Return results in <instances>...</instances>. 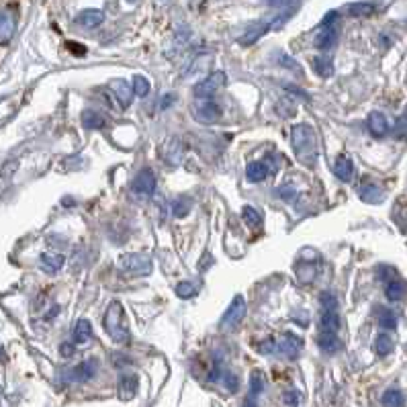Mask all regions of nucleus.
<instances>
[{
    "instance_id": "f704fd0d",
    "label": "nucleus",
    "mask_w": 407,
    "mask_h": 407,
    "mask_svg": "<svg viewBox=\"0 0 407 407\" xmlns=\"http://www.w3.org/2000/svg\"><path fill=\"white\" fill-rule=\"evenodd\" d=\"M194 293H196V287H194L193 283H180L176 287V295L180 299H191V297H194Z\"/></svg>"
},
{
    "instance_id": "412c9836",
    "label": "nucleus",
    "mask_w": 407,
    "mask_h": 407,
    "mask_svg": "<svg viewBox=\"0 0 407 407\" xmlns=\"http://www.w3.org/2000/svg\"><path fill=\"white\" fill-rule=\"evenodd\" d=\"M105 20V13L102 11H84L76 17L78 25L86 27V29H95Z\"/></svg>"
},
{
    "instance_id": "2f4dec72",
    "label": "nucleus",
    "mask_w": 407,
    "mask_h": 407,
    "mask_svg": "<svg viewBox=\"0 0 407 407\" xmlns=\"http://www.w3.org/2000/svg\"><path fill=\"white\" fill-rule=\"evenodd\" d=\"M129 86H131V93H134L136 97H148V95H150V82L143 76H134Z\"/></svg>"
},
{
    "instance_id": "7c9ffc66",
    "label": "nucleus",
    "mask_w": 407,
    "mask_h": 407,
    "mask_svg": "<svg viewBox=\"0 0 407 407\" xmlns=\"http://www.w3.org/2000/svg\"><path fill=\"white\" fill-rule=\"evenodd\" d=\"M264 387H266V379H264L262 370H254L252 377H250V395H252L250 399L258 397L264 391Z\"/></svg>"
},
{
    "instance_id": "473e14b6",
    "label": "nucleus",
    "mask_w": 407,
    "mask_h": 407,
    "mask_svg": "<svg viewBox=\"0 0 407 407\" xmlns=\"http://www.w3.org/2000/svg\"><path fill=\"white\" fill-rule=\"evenodd\" d=\"M242 219L248 223V228H258L262 223V215L258 213L254 207H244L242 209Z\"/></svg>"
},
{
    "instance_id": "4468645a",
    "label": "nucleus",
    "mask_w": 407,
    "mask_h": 407,
    "mask_svg": "<svg viewBox=\"0 0 407 407\" xmlns=\"http://www.w3.org/2000/svg\"><path fill=\"white\" fill-rule=\"evenodd\" d=\"M367 125H369L370 134L374 137H385L389 134V123L387 117L379 111H372L369 113V119H367Z\"/></svg>"
},
{
    "instance_id": "f03ea898",
    "label": "nucleus",
    "mask_w": 407,
    "mask_h": 407,
    "mask_svg": "<svg viewBox=\"0 0 407 407\" xmlns=\"http://www.w3.org/2000/svg\"><path fill=\"white\" fill-rule=\"evenodd\" d=\"M105 331L109 334V338L117 342V344H129L131 342V334L125 324V315H123V307L121 303L113 301L109 305V309L105 313Z\"/></svg>"
},
{
    "instance_id": "b1692460",
    "label": "nucleus",
    "mask_w": 407,
    "mask_h": 407,
    "mask_svg": "<svg viewBox=\"0 0 407 407\" xmlns=\"http://www.w3.org/2000/svg\"><path fill=\"white\" fill-rule=\"evenodd\" d=\"M93 338V326L88 319H78L74 326V342L76 344H86Z\"/></svg>"
},
{
    "instance_id": "39448f33",
    "label": "nucleus",
    "mask_w": 407,
    "mask_h": 407,
    "mask_svg": "<svg viewBox=\"0 0 407 407\" xmlns=\"http://www.w3.org/2000/svg\"><path fill=\"white\" fill-rule=\"evenodd\" d=\"M121 266L137 276H146L152 272V260L143 254H125L121 258Z\"/></svg>"
},
{
    "instance_id": "ea45409f",
    "label": "nucleus",
    "mask_w": 407,
    "mask_h": 407,
    "mask_svg": "<svg viewBox=\"0 0 407 407\" xmlns=\"http://www.w3.org/2000/svg\"><path fill=\"white\" fill-rule=\"evenodd\" d=\"M395 137H397V139H403V137H406V115H403V113L397 117V123H395Z\"/></svg>"
},
{
    "instance_id": "c9c22d12",
    "label": "nucleus",
    "mask_w": 407,
    "mask_h": 407,
    "mask_svg": "<svg viewBox=\"0 0 407 407\" xmlns=\"http://www.w3.org/2000/svg\"><path fill=\"white\" fill-rule=\"evenodd\" d=\"M377 274H379V281H383V283H389V281H393V278L399 276V272L395 271L393 266H379Z\"/></svg>"
},
{
    "instance_id": "c756f323",
    "label": "nucleus",
    "mask_w": 407,
    "mask_h": 407,
    "mask_svg": "<svg viewBox=\"0 0 407 407\" xmlns=\"http://www.w3.org/2000/svg\"><path fill=\"white\" fill-rule=\"evenodd\" d=\"M374 350H377V354H379V356H389V354L395 350V342H393V338L387 336V334H381V336L374 340Z\"/></svg>"
},
{
    "instance_id": "a19ab883",
    "label": "nucleus",
    "mask_w": 407,
    "mask_h": 407,
    "mask_svg": "<svg viewBox=\"0 0 407 407\" xmlns=\"http://www.w3.org/2000/svg\"><path fill=\"white\" fill-rule=\"evenodd\" d=\"M322 303H324V309H336V307H338L336 297L330 295V293H324V295H322Z\"/></svg>"
},
{
    "instance_id": "4be33fe9",
    "label": "nucleus",
    "mask_w": 407,
    "mask_h": 407,
    "mask_svg": "<svg viewBox=\"0 0 407 407\" xmlns=\"http://www.w3.org/2000/svg\"><path fill=\"white\" fill-rule=\"evenodd\" d=\"M360 199L365 201V203H381L383 199H385V191L383 189H379L377 184H372V182H367V184H362L360 187Z\"/></svg>"
},
{
    "instance_id": "a211bd4d",
    "label": "nucleus",
    "mask_w": 407,
    "mask_h": 407,
    "mask_svg": "<svg viewBox=\"0 0 407 407\" xmlns=\"http://www.w3.org/2000/svg\"><path fill=\"white\" fill-rule=\"evenodd\" d=\"M317 346L324 350V352H328V354H334V352H338V350L342 348V342H340V338H338L336 334L319 331V336H317Z\"/></svg>"
},
{
    "instance_id": "aec40b11",
    "label": "nucleus",
    "mask_w": 407,
    "mask_h": 407,
    "mask_svg": "<svg viewBox=\"0 0 407 407\" xmlns=\"http://www.w3.org/2000/svg\"><path fill=\"white\" fill-rule=\"evenodd\" d=\"M137 393V377L136 374H123L121 381H119V395L121 399H131L136 397Z\"/></svg>"
},
{
    "instance_id": "bb28decb",
    "label": "nucleus",
    "mask_w": 407,
    "mask_h": 407,
    "mask_svg": "<svg viewBox=\"0 0 407 407\" xmlns=\"http://www.w3.org/2000/svg\"><path fill=\"white\" fill-rule=\"evenodd\" d=\"M377 319H379V326L385 328V330H395L397 328V315H395V311L389 309V307H379Z\"/></svg>"
},
{
    "instance_id": "4c0bfd02",
    "label": "nucleus",
    "mask_w": 407,
    "mask_h": 407,
    "mask_svg": "<svg viewBox=\"0 0 407 407\" xmlns=\"http://www.w3.org/2000/svg\"><path fill=\"white\" fill-rule=\"evenodd\" d=\"M256 350H258L260 354H272V352H276V342H274L272 338H266V340H262V342L256 344Z\"/></svg>"
},
{
    "instance_id": "5701e85b",
    "label": "nucleus",
    "mask_w": 407,
    "mask_h": 407,
    "mask_svg": "<svg viewBox=\"0 0 407 407\" xmlns=\"http://www.w3.org/2000/svg\"><path fill=\"white\" fill-rule=\"evenodd\" d=\"M381 403H383V407H403L406 406V395L401 389L391 387L383 393Z\"/></svg>"
},
{
    "instance_id": "a18cd8bd",
    "label": "nucleus",
    "mask_w": 407,
    "mask_h": 407,
    "mask_svg": "<svg viewBox=\"0 0 407 407\" xmlns=\"http://www.w3.org/2000/svg\"><path fill=\"white\" fill-rule=\"evenodd\" d=\"M209 264H211V256H209V254H205V258H203V262H201V271H205Z\"/></svg>"
},
{
    "instance_id": "e433bc0d",
    "label": "nucleus",
    "mask_w": 407,
    "mask_h": 407,
    "mask_svg": "<svg viewBox=\"0 0 407 407\" xmlns=\"http://www.w3.org/2000/svg\"><path fill=\"white\" fill-rule=\"evenodd\" d=\"M223 385H225V389H228L230 393H235V391L240 389V379H237V374H233V372H223Z\"/></svg>"
},
{
    "instance_id": "49530a36",
    "label": "nucleus",
    "mask_w": 407,
    "mask_h": 407,
    "mask_svg": "<svg viewBox=\"0 0 407 407\" xmlns=\"http://www.w3.org/2000/svg\"><path fill=\"white\" fill-rule=\"evenodd\" d=\"M242 407H258V406L254 403V399H248V401H246V403H244V406H242Z\"/></svg>"
},
{
    "instance_id": "cd10ccee",
    "label": "nucleus",
    "mask_w": 407,
    "mask_h": 407,
    "mask_svg": "<svg viewBox=\"0 0 407 407\" xmlns=\"http://www.w3.org/2000/svg\"><path fill=\"white\" fill-rule=\"evenodd\" d=\"M266 175H269V168L262 162H250L248 168H246V176H248L250 182H262L266 178Z\"/></svg>"
},
{
    "instance_id": "2eb2a0df",
    "label": "nucleus",
    "mask_w": 407,
    "mask_h": 407,
    "mask_svg": "<svg viewBox=\"0 0 407 407\" xmlns=\"http://www.w3.org/2000/svg\"><path fill=\"white\" fill-rule=\"evenodd\" d=\"M385 295H387L389 301H393V303L403 301L406 299V281L401 276H397V278L385 283Z\"/></svg>"
},
{
    "instance_id": "9b49d317",
    "label": "nucleus",
    "mask_w": 407,
    "mask_h": 407,
    "mask_svg": "<svg viewBox=\"0 0 407 407\" xmlns=\"http://www.w3.org/2000/svg\"><path fill=\"white\" fill-rule=\"evenodd\" d=\"M336 43H338V31H336V27H324V25H319V29H317V33H315V45H317V49L326 52V49H331Z\"/></svg>"
},
{
    "instance_id": "f8f14e48",
    "label": "nucleus",
    "mask_w": 407,
    "mask_h": 407,
    "mask_svg": "<svg viewBox=\"0 0 407 407\" xmlns=\"http://www.w3.org/2000/svg\"><path fill=\"white\" fill-rule=\"evenodd\" d=\"M194 117H196L199 121H203V123H213V121H217V119L221 117V107L215 105L213 100H203V102L196 107Z\"/></svg>"
},
{
    "instance_id": "72a5a7b5",
    "label": "nucleus",
    "mask_w": 407,
    "mask_h": 407,
    "mask_svg": "<svg viewBox=\"0 0 407 407\" xmlns=\"http://www.w3.org/2000/svg\"><path fill=\"white\" fill-rule=\"evenodd\" d=\"M191 199H176L175 205H172V211H175L176 217H184V215H189V211H191Z\"/></svg>"
},
{
    "instance_id": "1a4fd4ad",
    "label": "nucleus",
    "mask_w": 407,
    "mask_h": 407,
    "mask_svg": "<svg viewBox=\"0 0 407 407\" xmlns=\"http://www.w3.org/2000/svg\"><path fill=\"white\" fill-rule=\"evenodd\" d=\"M276 350H278L283 356H287L289 360H293V358H297V354L303 350V340H301L299 336L291 334V331H287V334H283L281 340L276 342Z\"/></svg>"
},
{
    "instance_id": "a878e982",
    "label": "nucleus",
    "mask_w": 407,
    "mask_h": 407,
    "mask_svg": "<svg viewBox=\"0 0 407 407\" xmlns=\"http://www.w3.org/2000/svg\"><path fill=\"white\" fill-rule=\"evenodd\" d=\"M82 125L86 127V129H102L105 125H107V121H105V117L97 113V111H84L82 113Z\"/></svg>"
},
{
    "instance_id": "79ce46f5",
    "label": "nucleus",
    "mask_w": 407,
    "mask_h": 407,
    "mask_svg": "<svg viewBox=\"0 0 407 407\" xmlns=\"http://www.w3.org/2000/svg\"><path fill=\"white\" fill-rule=\"evenodd\" d=\"M66 47H68L70 52H74V54H78V56H84V54H86V49H78V47H82L80 43H72V41H70V43H68Z\"/></svg>"
},
{
    "instance_id": "ddd939ff",
    "label": "nucleus",
    "mask_w": 407,
    "mask_h": 407,
    "mask_svg": "<svg viewBox=\"0 0 407 407\" xmlns=\"http://www.w3.org/2000/svg\"><path fill=\"white\" fill-rule=\"evenodd\" d=\"M109 88L115 93V98L119 100V105L123 109H127L131 105V98H134V93H131V86L125 82V80H111L109 82Z\"/></svg>"
},
{
    "instance_id": "37998d69",
    "label": "nucleus",
    "mask_w": 407,
    "mask_h": 407,
    "mask_svg": "<svg viewBox=\"0 0 407 407\" xmlns=\"http://www.w3.org/2000/svg\"><path fill=\"white\" fill-rule=\"evenodd\" d=\"M287 90H289V93H293V95H299V97L303 98V100H309V97H307V93H303L301 88H295V86H287Z\"/></svg>"
},
{
    "instance_id": "f257e3e1",
    "label": "nucleus",
    "mask_w": 407,
    "mask_h": 407,
    "mask_svg": "<svg viewBox=\"0 0 407 407\" xmlns=\"http://www.w3.org/2000/svg\"><path fill=\"white\" fill-rule=\"evenodd\" d=\"M291 141L295 154L303 164H307V166L315 164V160H317V137H315V131L311 129L309 125H305V123L295 125L291 131Z\"/></svg>"
},
{
    "instance_id": "f3484780",
    "label": "nucleus",
    "mask_w": 407,
    "mask_h": 407,
    "mask_svg": "<svg viewBox=\"0 0 407 407\" xmlns=\"http://www.w3.org/2000/svg\"><path fill=\"white\" fill-rule=\"evenodd\" d=\"M334 175L338 176L342 182H350V180H352V176H354V164H352V160H350L348 155L342 154L336 160V164H334Z\"/></svg>"
},
{
    "instance_id": "6e6552de",
    "label": "nucleus",
    "mask_w": 407,
    "mask_h": 407,
    "mask_svg": "<svg viewBox=\"0 0 407 407\" xmlns=\"http://www.w3.org/2000/svg\"><path fill=\"white\" fill-rule=\"evenodd\" d=\"M17 31V15L13 8L0 11V45H8Z\"/></svg>"
},
{
    "instance_id": "58836bf2",
    "label": "nucleus",
    "mask_w": 407,
    "mask_h": 407,
    "mask_svg": "<svg viewBox=\"0 0 407 407\" xmlns=\"http://www.w3.org/2000/svg\"><path fill=\"white\" fill-rule=\"evenodd\" d=\"M301 399H303V397H301V393H299V391H295V389H291V391H287V393H285V403H287V406L297 407L299 403H301Z\"/></svg>"
},
{
    "instance_id": "c03bdc74",
    "label": "nucleus",
    "mask_w": 407,
    "mask_h": 407,
    "mask_svg": "<svg viewBox=\"0 0 407 407\" xmlns=\"http://www.w3.org/2000/svg\"><path fill=\"white\" fill-rule=\"evenodd\" d=\"M61 354H64V356H72V354H74V346H72V344H64V346H61Z\"/></svg>"
},
{
    "instance_id": "de8ad7c7",
    "label": "nucleus",
    "mask_w": 407,
    "mask_h": 407,
    "mask_svg": "<svg viewBox=\"0 0 407 407\" xmlns=\"http://www.w3.org/2000/svg\"><path fill=\"white\" fill-rule=\"evenodd\" d=\"M0 358H4V352H2V348H0Z\"/></svg>"
},
{
    "instance_id": "6ab92c4d",
    "label": "nucleus",
    "mask_w": 407,
    "mask_h": 407,
    "mask_svg": "<svg viewBox=\"0 0 407 407\" xmlns=\"http://www.w3.org/2000/svg\"><path fill=\"white\" fill-rule=\"evenodd\" d=\"M319 328H322V331H330V334H336V331L340 330V315H338V311L336 309L322 311Z\"/></svg>"
},
{
    "instance_id": "dca6fc26",
    "label": "nucleus",
    "mask_w": 407,
    "mask_h": 407,
    "mask_svg": "<svg viewBox=\"0 0 407 407\" xmlns=\"http://www.w3.org/2000/svg\"><path fill=\"white\" fill-rule=\"evenodd\" d=\"M64 264H66V258H64L61 254L47 252V254H41V258H39V266L47 272V274H56V272H58Z\"/></svg>"
},
{
    "instance_id": "393cba45",
    "label": "nucleus",
    "mask_w": 407,
    "mask_h": 407,
    "mask_svg": "<svg viewBox=\"0 0 407 407\" xmlns=\"http://www.w3.org/2000/svg\"><path fill=\"white\" fill-rule=\"evenodd\" d=\"M311 66H313V72H315L317 76L330 78L331 74H334V64H331V59L326 58V56H317V58H313Z\"/></svg>"
},
{
    "instance_id": "9d476101",
    "label": "nucleus",
    "mask_w": 407,
    "mask_h": 407,
    "mask_svg": "<svg viewBox=\"0 0 407 407\" xmlns=\"http://www.w3.org/2000/svg\"><path fill=\"white\" fill-rule=\"evenodd\" d=\"M160 155L170 164V166H178L182 162V155H184V143L180 139H168L164 141V146L160 148Z\"/></svg>"
},
{
    "instance_id": "20e7f679",
    "label": "nucleus",
    "mask_w": 407,
    "mask_h": 407,
    "mask_svg": "<svg viewBox=\"0 0 407 407\" xmlns=\"http://www.w3.org/2000/svg\"><path fill=\"white\" fill-rule=\"evenodd\" d=\"M223 84H225V74H223V72H213V74H209L205 80H201V82L194 86V95H196V98H201V100H211V97H213Z\"/></svg>"
},
{
    "instance_id": "7ed1b4c3",
    "label": "nucleus",
    "mask_w": 407,
    "mask_h": 407,
    "mask_svg": "<svg viewBox=\"0 0 407 407\" xmlns=\"http://www.w3.org/2000/svg\"><path fill=\"white\" fill-rule=\"evenodd\" d=\"M246 311H248L246 299H244L242 295H235V297H233L232 305L228 307V311L223 313V317H221V322H219V330L228 331V330H233V328H237V326L244 322Z\"/></svg>"
},
{
    "instance_id": "423d86ee",
    "label": "nucleus",
    "mask_w": 407,
    "mask_h": 407,
    "mask_svg": "<svg viewBox=\"0 0 407 407\" xmlns=\"http://www.w3.org/2000/svg\"><path fill=\"white\" fill-rule=\"evenodd\" d=\"M97 370H98L97 358H88V360L80 362V365H76L74 369L70 370V372L66 374V379H68L70 383H88L90 379H95Z\"/></svg>"
},
{
    "instance_id": "0eeeda50",
    "label": "nucleus",
    "mask_w": 407,
    "mask_h": 407,
    "mask_svg": "<svg viewBox=\"0 0 407 407\" xmlns=\"http://www.w3.org/2000/svg\"><path fill=\"white\" fill-rule=\"evenodd\" d=\"M137 196H152L155 191V175L152 168H141L131 184Z\"/></svg>"
},
{
    "instance_id": "c85d7f7f",
    "label": "nucleus",
    "mask_w": 407,
    "mask_h": 407,
    "mask_svg": "<svg viewBox=\"0 0 407 407\" xmlns=\"http://www.w3.org/2000/svg\"><path fill=\"white\" fill-rule=\"evenodd\" d=\"M377 11L374 2H354L348 6V13L352 17H370Z\"/></svg>"
}]
</instances>
